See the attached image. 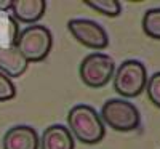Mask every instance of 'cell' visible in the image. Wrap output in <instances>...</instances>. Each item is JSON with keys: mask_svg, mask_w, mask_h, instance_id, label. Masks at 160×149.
I'll list each match as a JSON object with an SVG mask.
<instances>
[{"mask_svg": "<svg viewBox=\"0 0 160 149\" xmlns=\"http://www.w3.org/2000/svg\"><path fill=\"white\" fill-rule=\"evenodd\" d=\"M68 124L72 136L85 144H96L106 135V128L99 114L95 107L88 104L74 106L68 114Z\"/></svg>", "mask_w": 160, "mask_h": 149, "instance_id": "obj_1", "label": "cell"}, {"mask_svg": "<svg viewBox=\"0 0 160 149\" xmlns=\"http://www.w3.org/2000/svg\"><path fill=\"white\" fill-rule=\"evenodd\" d=\"M53 45V35L48 28L42 24H32L29 28L22 29L18 37L15 47L24 56L28 63H38L43 61Z\"/></svg>", "mask_w": 160, "mask_h": 149, "instance_id": "obj_2", "label": "cell"}, {"mask_svg": "<svg viewBox=\"0 0 160 149\" xmlns=\"http://www.w3.org/2000/svg\"><path fill=\"white\" fill-rule=\"evenodd\" d=\"M114 90L122 98H135L142 93L148 84L146 66L138 59H127L114 72Z\"/></svg>", "mask_w": 160, "mask_h": 149, "instance_id": "obj_3", "label": "cell"}, {"mask_svg": "<svg viewBox=\"0 0 160 149\" xmlns=\"http://www.w3.org/2000/svg\"><path fill=\"white\" fill-rule=\"evenodd\" d=\"M99 117L102 120V124L109 125L111 128L117 131L136 130L141 122L136 106L122 98H112L106 101L101 107Z\"/></svg>", "mask_w": 160, "mask_h": 149, "instance_id": "obj_4", "label": "cell"}, {"mask_svg": "<svg viewBox=\"0 0 160 149\" xmlns=\"http://www.w3.org/2000/svg\"><path fill=\"white\" fill-rule=\"evenodd\" d=\"M80 79L90 88H101L109 84V80L114 77L115 63L106 53H91L85 56L80 63Z\"/></svg>", "mask_w": 160, "mask_h": 149, "instance_id": "obj_5", "label": "cell"}, {"mask_svg": "<svg viewBox=\"0 0 160 149\" xmlns=\"http://www.w3.org/2000/svg\"><path fill=\"white\" fill-rule=\"evenodd\" d=\"M69 32L80 44L91 50H101L109 45V35L101 24L93 19L75 18L68 23Z\"/></svg>", "mask_w": 160, "mask_h": 149, "instance_id": "obj_6", "label": "cell"}, {"mask_svg": "<svg viewBox=\"0 0 160 149\" xmlns=\"http://www.w3.org/2000/svg\"><path fill=\"white\" fill-rule=\"evenodd\" d=\"M38 135L31 125H15L3 136V149H38Z\"/></svg>", "mask_w": 160, "mask_h": 149, "instance_id": "obj_7", "label": "cell"}, {"mask_svg": "<svg viewBox=\"0 0 160 149\" xmlns=\"http://www.w3.org/2000/svg\"><path fill=\"white\" fill-rule=\"evenodd\" d=\"M11 16L18 23L34 24L42 19L47 10L45 0H13L11 2Z\"/></svg>", "mask_w": 160, "mask_h": 149, "instance_id": "obj_8", "label": "cell"}, {"mask_svg": "<svg viewBox=\"0 0 160 149\" xmlns=\"http://www.w3.org/2000/svg\"><path fill=\"white\" fill-rule=\"evenodd\" d=\"M40 149H74V136L64 125H50L38 140Z\"/></svg>", "mask_w": 160, "mask_h": 149, "instance_id": "obj_9", "label": "cell"}, {"mask_svg": "<svg viewBox=\"0 0 160 149\" xmlns=\"http://www.w3.org/2000/svg\"><path fill=\"white\" fill-rule=\"evenodd\" d=\"M29 63L24 59V56L19 53V50L13 45L8 48H0V72L10 77H21Z\"/></svg>", "mask_w": 160, "mask_h": 149, "instance_id": "obj_10", "label": "cell"}, {"mask_svg": "<svg viewBox=\"0 0 160 149\" xmlns=\"http://www.w3.org/2000/svg\"><path fill=\"white\" fill-rule=\"evenodd\" d=\"M19 34L18 23L8 11H0V48H8L16 44Z\"/></svg>", "mask_w": 160, "mask_h": 149, "instance_id": "obj_11", "label": "cell"}, {"mask_svg": "<svg viewBox=\"0 0 160 149\" xmlns=\"http://www.w3.org/2000/svg\"><path fill=\"white\" fill-rule=\"evenodd\" d=\"M142 31L151 39L160 40V8H151L144 13Z\"/></svg>", "mask_w": 160, "mask_h": 149, "instance_id": "obj_12", "label": "cell"}, {"mask_svg": "<svg viewBox=\"0 0 160 149\" xmlns=\"http://www.w3.org/2000/svg\"><path fill=\"white\" fill-rule=\"evenodd\" d=\"M85 3L91 8H95L96 11L102 13V15L109 16V18H115L122 13V3L118 0H96V2L88 0Z\"/></svg>", "mask_w": 160, "mask_h": 149, "instance_id": "obj_13", "label": "cell"}, {"mask_svg": "<svg viewBox=\"0 0 160 149\" xmlns=\"http://www.w3.org/2000/svg\"><path fill=\"white\" fill-rule=\"evenodd\" d=\"M144 90H148V96H149L151 103L155 104L157 107H160V72H155L151 75Z\"/></svg>", "mask_w": 160, "mask_h": 149, "instance_id": "obj_14", "label": "cell"}, {"mask_svg": "<svg viewBox=\"0 0 160 149\" xmlns=\"http://www.w3.org/2000/svg\"><path fill=\"white\" fill-rule=\"evenodd\" d=\"M15 96H16V88L13 85V82L5 74L0 72V103L10 101Z\"/></svg>", "mask_w": 160, "mask_h": 149, "instance_id": "obj_15", "label": "cell"}, {"mask_svg": "<svg viewBox=\"0 0 160 149\" xmlns=\"http://www.w3.org/2000/svg\"><path fill=\"white\" fill-rule=\"evenodd\" d=\"M13 0H0V11H8L11 8Z\"/></svg>", "mask_w": 160, "mask_h": 149, "instance_id": "obj_16", "label": "cell"}]
</instances>
